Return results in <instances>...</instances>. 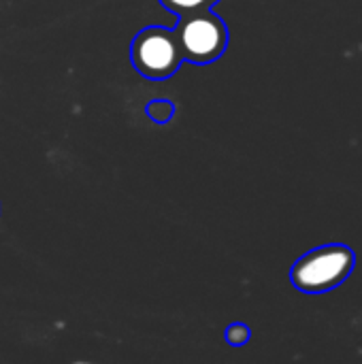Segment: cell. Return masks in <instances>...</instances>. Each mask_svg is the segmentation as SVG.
Returning a JSON list of instances; mask_svg holds the SVG:
<instances>
[{"label":"cell","instance_id":"obj_1","mask_svg":"<svg viewBox=\"0 0 362 364\" xmlns=\"http://www.w3.org/2000/svg\"><path fill=\"white\" fill-rule=\"evenodd\" d=\"M356 267V254L344 243H326L303 254L290 269V282L299 292L324 294L339 288Z\"/></svg>","mask_w":362,"mask_h":364},{"label":"cell","instance_id":"obj_2","mask_svg":"<svg viewBox=\"0 0 362 364\" xmlns=\"http://www.w3.org/2000/svg\"><path fill=\"white\" fill-rule=\"evenodd\" d=\"M130 60L137 73L145 79L162 81L173 77L183 62L175 30L162 26H149L141 30L132 41Z\"/></svg>","mask_w":362,"mask_h":364},{"label":"cell","instance_id":"obj_3","mask_svg":"<svg viewBox=\"0 0 362 364\" xmlns=\"http://www.w3.org/2000/svg\"><path fill=\"white\" fill-rule=\"evenodd\" d=\"M175 34L183 60L192 64H211L228 47V28L211 9L181 15Z\"/></svg>","mask_w":362,"mask_h":364},{"label":"cell","instance_id":"obj_4","mask_svg":"<svg viewBox=\"0 0 362 364\" xmlns=\"http://www.w3.org/2000/svg\"><path fill=\"white\" fill-rule=\"evenodd\" d=\"M160 2H162V6H166L171 13H177V15L181 17V15L207 11V9H211L215 2H220V0H160Z\"/></svg>","mask_w":362,"mask_h":364},{"label":"cell","instance_id":"obj_5","mask_svg":"<svg viewBox=\"0 0 362 364\" xmlns=\"http://www.w3.org/2000/svg\"><path fill=\"white\" fill-rule=\"evenodd\" d=\"M147 115L151 122L156 124H169L175 115V105L171 100H164V98H158V100H151L147 105Z\"/></svg>","mask_w":362,"mask_h":364},{"label":"cell","instance_id":"obj_6","mask_svg":"<svg viewBox=\"0 0 362 364\" xmlns=\"http://www.w3.org/2000/svg\"><path fill=\"white\" fill-rule=\"evenodd\" d=\"M250 337H252V331H250L247 324L235 322V324H230V326L226 328V341H228L230 346H235V348L245 346V343L250 341Z\"/></svg>","mask_w":362,"mask_h":364}]
</instances>
